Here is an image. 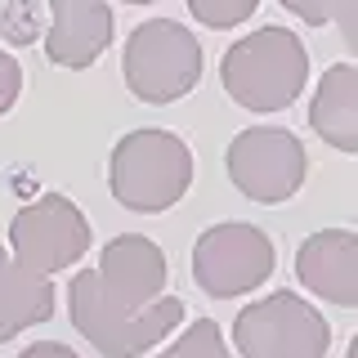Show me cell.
Returning <instances> with one entry per match:
<instances>
[{
  "label": "cell",
  "mask_w": 358,
  "mask_h": 358,
  "mask_svg": "<svg viewBox=\"0 0 358 358\" xmlns=\"http://www.w3.org/2000/svg\"><path fill=\"white\" fill-rule=\"evenodd\" d=\"M220 81L246 112H282L309 81V50L291 27H260L224 50Z\"/></svg>",
  "instance_id": "obj_1"
},
{
  "label": "cell",
  "mask_w": 358,
  "mask_h": 358,
  "mask_svg": "<svg viewBox=\"0 0 358 358\" xmlns=\"http://www.w3.org/2000/svg\"><path fill=\"white\" fill-rule=\"evenodd\" d=\"M67 313L72 327L103 358H139L184 322V300L162 296L148 309H126L121 300H112L99 268H81L67 287Z\"/></svg>",
  "instance_id": "obj_2"
},
{
  "label": "cell",
  "mask_w": 358,
  "mask_h": 358,
  "mask_svg": "<svg viewBox=\"0 0 358 358\" xmlns=\"http://www.w3.org/2000/svg\"><path fill=\"white\" fill-rule=\"evenodd\" d=\"M193 184V152L171 130H130L108 162V188L134 215H162Z\"/></svg>",
  "instance_id": "obj_3"
},
{
  "label": "cell",
  "mask_w": 358,
  "mask_h": 358,
  "mask_svg": "<svg viewBox=\"0 0 358 358\" xmlns=\"http://www.w3.org/2000/svg\"><path fill=\"white\" fill-rule=\"evenodd\" d=\"M121 76L139 103H179L201 81V41L175 18H148L130 31L126 54H121Z\"/></svg>",
  "instance_id": "obj_4"
},
{
  "label": "cell",
  "mask_w": 358,
  "mask_h": 358,
  "mask_svg": "<svg viewBox=\"0 0 358 358\" xmlns=\"http://www.w3.org/2000/svg\"><path fill=\"white\" fill-rule=\"evenodd\" d=\"M233 345L242 358H327L331 327L305 296L273 291L233 318Z\"/></svg>",
  "instance_id": "obj_5"
},
{
  "label": "cell",
  "mask_w": 358,
  "mask_h": 358,
  "mask_svg": "<svg viewBox=\"0 0 358 358\" xmlns=\"http://www.w3.org/2000/svg\"><path fill=\"white\" fill-rule=\"evenodd\" d=\"M278 268L273 238L255 224H215L193 246V282L215 300H233L264 287Z\"/></svg>",
  "instance_id": "obj_6"
},
{
  "label": "cell",
  "mask_w": 358,
  "mask_h": 358,
  "mask_svg": "<svg viewBox=\"0 0 358 358\" xmlns=\"http://www.w3.org/2000/svg\"><path fill=\"white\" fill-rule=\"evenodd\" d=\"M229 179L242 197L260 201V206H278V201L296 197L309 175L305 143L282 126H251L224 152Z\"/></svg>",
  "instance_id": "obj_7"
},
{
  "label": "cell",
  "mask_w": 358,
  "mask_h": 358,
  "mask_svg": "<svg viewBox=\"0 0 358 358\" xmlns=\"http://www.w3.org/2000/svg\"><path fill=\"white\" fill-rule=\"evenodd\" d=\"M9 251L18 264L50 278L59 268H72L90 251V220L72 197L45 193L9 220Z\"/></svg>",
  "instance_id": "obj_8"
},
{
  "label": "cell",
  "mask_w": 358,
  "mask_h": 358,
  "mask_svg": "<svg viewBox=\"0 0 358 358\" xmlns=\"http://www.w3.org/2000/svg\"><path fill=\"white\" fill-rule=\"evenodd\" d=\"M99 278L126 309H148L166 296V251L143 233H117L99 251Z\"/></svg>",
  "instance_id": "obj_9"
},
{
  "label": "cell",
  "mask_w": 358,
  "mask_h": 358,
  "mask_svg": "<svg viewBox=\"0 0 358 358\" xmlns=\"http://www.w3.org/2000/svg\"><path fill=\"white\" fill-rule=\"evenodd\" d=\"M296 278L318 300L358 309V238L350 229H318L296 251Z\"/></svg>",
  "instance_id": "obj_10"
},
{
  "label": "cell",
  "mask_w": 358,
  "mask_h": 358,
  "mask_svg": "<svg viewBox=\"0 0 358 358\" xmlns=\"http://www.w3.org/2000/svg\"><path fill=\"white\" fill-rule=\"evenodd\" d=\"M112 31H117V22H112L108 0H50L45 59L81 72L108 54Z\"/></svg>",
  "instance_id": "obj_11"
},
{
  "label": "cell",
  "mask_w": 358,
  "mask_h": 358,
  "mask_svg": "<svg viewBox=\"0 0 358 358\" xmlns=\"http://www.w3.org/2000/svg\"><path fill=\"white\" fill-rule=\"evenodd\" d=\"M309 130L336 152L358 157V67L354 63H331L318 76L309 103Z\"/></svg>",
  "instance_id": "obj_12"
},
{
  "label": "cell",
  "mask_w": 358,
  "mask_h": 358,
  "mask_svg": "<svg viewBox=\"0 0 358 358\" xmlns=\"http://www.w3.org/2000/svg\"><path fill=\"white\" fill-rule=\"evenodd\" d=\"M50 313H54L50 278L18 264L9 242H5L0 246V345L14 341L18 331L36 327V322H50Z\"/></svg>",
  "instance_id": "obj_13"
},
{
  "label": "cell",
  "mask_w": 358,
  "mask_h": 358,
  "mask_svg": "<svg viewBox=\"0 0 358 358\" xmlns=\"http://www.w3.org/2000/svg\"><path fill=\"white\" fill-rule=\"evenodd\" d=\"M162 358H229V345H224V336L210 318H197L179 331V341Z\"/></svg>",
  "instance_id": "obj_14"
},
{
  "label": "cell",
  "mask_w": 358,
  "mask_h": 358,
  "mask_svg": "<svg viewBox=\"0 0 358 358\" xmlns=\"http://www.w3.org/2000/svg\"><path fill=\"white\" fill-rule=\"evenodd\" d=\"M260 9V0H188V14L210 31H233Z\"/></svg>",
  "instance_id": "obj_15"
},
{
  "label": "cell",
  "mask_w": 358,
  "mask_h": 358,
  "mask_svg": "<svg viewBox=\"0 0 358 358\" xmlns=\"http://www.w3.org/2000/svg\"><path fill=\"white\" fill-rule=\"evenodd\" d=\"M282 9H291L300 22H309V27H327V22H336L345 14V5L350 0H278Z\"/></svg>",
  "instance_id": "obj_16"
},
{
  "label": "cell",
  "mask_w": 358,
  "mask_h": 358,
  "mask_svg": "<svg viewBox=\"0 0 358 358\" xmlns=\"http://www.w3.org/2000/svg\"><path fill=\"white\" fill-rule=\"evenodd\" d=\"M18 94H22V67L9 50H0V117L18 103Z\"/></svg>",
  "instance_id": "obj_17"
},
{
  "label": "cell",
  "mask_w": 358,
  "mask_h": 358,
  "mask_svg": "<svg viewBox=\"0 0 358 358\" xmlns=\"http://www.w3.org/2000/svg\"><path fill=\"white\" fill-rule=\"evenodd\" d=\"M336 27H341L345 45H350V50L358 54V0H350V5H345V14L336 18Z\"/></svg>",
  "instance_id": "obj_18"
},
{
  "label": "cell",
  "mask_w": 358,
  "mask_h": 358,
  "mask_svg": "<svg viewBox=\"0 0 358 358\" xmlns=\"http://www.w3.org/2000/svg\"><path fill=\"white\" fill-rule=\"evenodd\" d=\"M18 358H76V350H67V345H59V341H36V345H27Z\"/></svg>",
  "instance_id": "obj_19"
},
{
  "label": "cell",
  "mask_w": 358,
  "mask_h": 358,
  "mask_svg": "<svg viewBox=\"0 0 358 358\" xmlns=\"http://www.w3.org/2000/svg\"><path fill=\"white\" fill-rule=\"evenodd\" d=\"M345 358H358V331H354V341H350V350H345Z\"/></svg>",
  "instance_id": "obj_20"
},
{
  "label": "cell",
  "mask_w": 358,
  "mask_h": 358,
  "mask_svg": "<svg viewBox=\"0 0 358 358\" xmlns=\"http://www.w3.org/2000/svg\"><path fill=\"white\" fill-rule=\"evenodd\" d=\"M126 5H152V0H126Z\"/></svg>",
  "instance_id": "obj_21"
}]
</instances>
